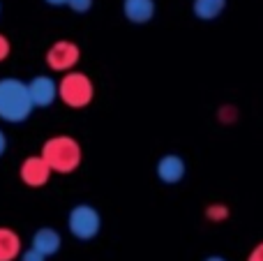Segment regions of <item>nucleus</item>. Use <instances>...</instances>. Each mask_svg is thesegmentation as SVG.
Returning <instances> with one entry per match:
<instances>
[{
    "label": "nucleus",
    "instance_id": "obj_14",
    "mask_svg": "<svg viewBox=\"0 0 263 261\" xmlns=\"http://www.w3.org/2000/svg\"><path fill=\"white\" fill-rule=\"evenodd\" d=\"M65 5H67L69 9H74V12L83 14V12H88V9L92 7V0H67Z\"/></svg>",
    "mask_w": 263,
    "mask_h": 261
},
{
    "label": "nucleus",
    "instance_id": "obj_17",
    "mask_svg": "<svg viewBox=\"0 0 263 261\" xmlns=\"http://www.w3.org/2000/svg\"><path fill=\"white\" fill-rule=\"evenodd\" d=\"M247 261H263V243H259L254 250L250 252V259Z\"/></svg>",
    "mask_w": 263,
    "mask_h": 261
},
{
    "label": "nucleus",
    "instance_id": "obj_11",
    "mask_svg": "<svg viewBox=\"0 0 263 261\" xmlns=\"http://www.w3.org/2000/svg\"><path fill=\"white\" fill-rule=\"evenodd\" d=\"M21 252V238L16 231L0 227V261H14Z\"/></svg>",
    "mask_w": 263,
    "mask_h": 261
},
{
    "label": "nucleus",
    "instance_id": "obj_13",
    "mask_svg": "<svg viewBox=\"0 0 263 261\" xmlns=\"http://www.w3.org/2000/svg\"><path fill=\"white\" fill-rule=\"evenodd\" d=\"M205 215H208V220H213V222H222L229 217V208L222 206V203H213V206H208Z\"/></svg>",
    "mask_w": 263,
    "mask_h": 261
},
{
    "label": "nucleus",
    "instance_id": "obj_19",
    "mask_svg": "<svg viewBox=\"0 0 263 261\" xmlns=\"http://www.w3.org/2000/svg\"><path fill=\"white\" fill-rule=\"evenodd\" d=\"M46 3H49V5H55V7H58V5H65L67 0H46Z\"/></svg>",
    "mask_w": 263,
    "mask_h": 261
},
{
    "label": "nucleus",
    "instance_id": "obj_3",
    "mask_svg": "<svg viewBox=\"0 0 263 261\" xmlns=\"http://www.w3.org/2000/svg\"><path fill=\"white\" fill-rule=\"evenodd\" d=\"M58 97L72 109H81V106L90 104L92 100V81L81 72H69L60 81Z\"/></svg>",
    "mask_w": 263,
    "mask_h": 261
},
{
    "label": "nucleus",
    "instance_id": "obj_20",
    "mask_svg": "<svg viewBox=\"0 0 263 261\" xmlns=\"http://www.w3.org/2000/svg\"><path fill=\"white\" fill-rule=\"evenodd\" d=\"M205 261H227V259H224V257H208Z\"/></svg>",
    "mask_w": 263,
    "mask_h": 261
},
{
    "label": "nucleus",
    "instance_id": "obj_1",
    "mask_svg": "<svg viewBox=\"0 0 263 261\" xmlns=\"http://www.w3.org/2000/svg\"><path fill=\"white\" fill-rule=\"evenodd\" d=\"M28 86L18 79H0V118L5 123H23L32 114Z\"/></svg>",
    "mask_w": 263,
    "mask_h": 261
},
{
    "label": "nucleus",
    "instance_id": "obj_7",
    "mask_svg": "<svg viewBox=\"0 0 263 261\" xmlns=\"http://www.w3.org/2000/svg\"><path fill=\"white\" fill-rule=\"evenodd\" d=\"M51 178V169L44 162V157H28L21 164V180L28 185V188H42L46 185Z\"/></svg>",
    "mask_w": 263,
    "mask_h": 261
},
{
    "label": "nucleus",
    "instance_id": "obj_9",
    "mask_svg": "<svg viewBox=\"0 0 263 261\" xmlns=\"http://www.w3.org/2000/svg\"><path fill=\"white\" fill-rule=\"evenodd\" d=\"M60 234L55 229H51V227H44V229H37L35 236H32V248L37 250L40 254H44V257H51V254H55L60 250Z\"/></svg>",
    "mask_w": 263,
    "mask_h": 261
},
{
    "label": "nucleus",
    "instance_id": "obj_18",
    "mask_svg": "<svg viewBox=\"0 0 263 261\" xmlns=\"http://www.w3.org/2000/svg\"><path fill=\"white\" fill-rule=\"evenodd\" d=\"M5 151H7V137H5V134L0 132V157L5 155Z\"/></svg>",
    "mask_w": 263,
    "mask_h": 261
},
{
    "label": "nucleus",
    "instance_id": "obj_10",
    "mask_svg": "<svg viewBox=\"0 0 263 261\" xmlns=\"http://www.w3.org/2000/svg\"><path fill=\"white\" fill-rule=\"evenodd\" d=\"M123 12L132 23H148L155 14V3L153 0H125Z\"/></svg>",
    "mask_w": 263,
    "mask_h": 261
},
{
    "label": "nucleus",
    "instance_id": "obj_4",
    "mask_svg": "<svg viewBox=\"0 0 263 261\" xmlns=\"http://www.w3.org/2000/svg\"><path fill=\"white\" fill-rule=\"evenodd\" d=\"M67 227H69V231H72L74 238L90 240V238H95V236L100 234L102 217H100V213H97L92 206L81 203V206H74L72 208L69 220H67Z\"/></svg>",
    "mask_w": 263,
    "mask_h": 261
},
{
    "label": "nucleus",
    "instance_id": "obj_5",
    "mask_svg": "<svg viewBox=\"0 0 263 261\" xmlns=\"http://www.w3.org/2000/svg\"><path fill=\"white\" fill-rule=\"evenodd\" d=\"M77 60H79V46L67 40L55 42V44L46 51V63H49V67L55 69V72H67V69H72L74 65H77Z\"/></svg>",
    "mask_w": 263,
    "mask_h": 261
},
{
    "label": "nucleus",
    "instance_id": "obj_16",
    "mask_svg": "<svg viewBox=\"0 0 263 261\" xmlns=\"http://www.w3.org/2000/svg\"><path fill=\"white\" fill-rule=\"evenodd\" d=\"M9 55V40L5 35H0V63Z\"/></svg>",
    "mask_w": 263,
    "mask_h": 261
},
{
    "label": "nucleus",
    "instance_id": "obj_8",
    "mask_svg": "<svg viewBox=\"0 0 263 261\" xmlns=\"http://www.w3.org/2000/svg\"><path fill=\"white\" fill-rule=\"evenodd\" d=\"M157 176L162 183H180L182 176H185V162L178 155H164L162 160L157 162Z\"/></svg>",
    "mask_w": 263,
    "mask_h": 261
},
{
    "label": "nucleus",
    "instance_id": "obj_15",
    "mask_svg": "<svg viewBox=\"0 0 263 261\" xmlns=\"http://www.w3.org/2000/svg\"><path fill=\"white\" fill-rule=\"evenodd\" d=\"M21 261H46L44 254H40L35 248L26 250V252H21Z\"/></svg>",
    "mask_w": 263,
    "mask_h": 261
},
{
    "label": "nucleus",
    "instance_id": "obj_12",
    "mask_svg": "<svg viewBox=\"0 0 263 261\" xmlns=\"http://www.w3.org/2000/svg\"><path fill=\"white\" fill-rule=\"evenodd\" d=\"M227 0H194V14L203 21H210V18H217L222 14Z\"/></svg>",
    "mask_w": 263,
    "mask_h": 261
},
{
    "label": "nucleus",
    "instance_id": "obj_2",
    "mask_svg": "<svg viewBox=\"0 0 263 261\" xmlns=\"http://www.w3.org/2000/svg\"><path fill=\"white\" fill-rule=\"evenodd\" d=\"M42 157L51 171L72 174L81 164V146L72 137H53L42 146Z\"/></svg>",
    "mask_w": 263,
    "mask_h": 261
},
{
    "label": "nucleus",
    "instance_id": "obj_6",
    "mask_svg": "<svg viewBox=\"0 0 263 261\" xmlns=\"http://www.w3.org/2000/svg\"><path fill=\"white\" fill-rule=\"evenodd\" d=\"M26 86L32 106H51L53 100L58 97V86H55V81L51 77H35Z\"/></svg>",
    "mask_w": 263,
    "mask_h": 261
}]
</instances>
